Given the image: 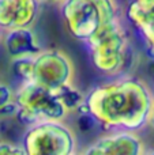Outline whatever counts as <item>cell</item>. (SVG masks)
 Here are the masks:
<instances>
[{
  "instance_id": "6da1fadb",
  "label": "cell",
  "mask_w": 154,
  "mask_h": 155,
  "mask_svg": "<svg viewBox=\"0 0 154 155\" xmlns=\"http://www.w3.org/2000/svg\"><path fill=\"white\" fill-rule=\"evenodd\" d=\"M34 0H0V27H25L34 16Z\"/></svg>"
},
{
  "instance_id": "7a4b0ae2",
  "label": "cell",
  "mask_w": 154,
  "mask_h": 155,
  "mask_svg": "<svg viewBox=\"0 0 154 155\" xmlns=\"http://www.w3.org/2000/svg\"><path fill=\"white\" fill-rule=\"evenodd\" d=\"M4 45L7 52L12 57L26 56V54L38 51V48H35L33 42L32 33L23 27L11 29V31H8V34L4 38Z\"/></svg>"
},
{
  "instance_id": "277c9868",
  "label": "cell",
  "mask_w": 154,
  "mask_h": 155,
  "mask_svg": "<svg viewBox=\"0 0 154 155\" xmlns=\"http://www.w3.org/2000/svg\"><path fill=\"white\" fill-rule=\"evenodd\" d=\"M12 101V91L7 84L0 83V109Z\"/></svg>"
},
{
  "instance_id": "3957f363",
  "label": "cell",
  "mask_w": 154,
  "mask_h": 155,
  "mask_svg": "<svg viewBox=\"0 0 154 155\" xmlns=\"http://www.w3.org/2000/svg\"><path fill=\"white\" fill-rule=\"evenodd\" d=\"M12 74L18 79L29 83L34 80V59L32 56H18L12 60Z\"/></svg>"
}]
</instances>
